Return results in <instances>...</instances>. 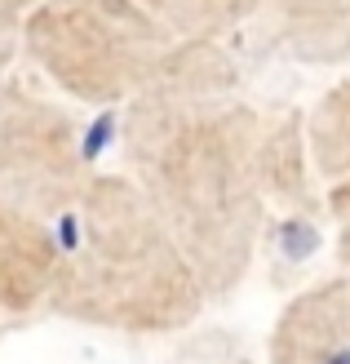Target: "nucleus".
Returning <instances> with one entry per match:
<instances>
[{"instance_id":"1","label":"nucleus","mask_w":350,"mask_h":364,"mask_svg":"<svg viewBox=\"0 0 350 364\" xmlns=\"http://www.w3.org/2000/svg\"><path fill=\"white\" fill-rule=\"evenodd\" d=\"M124 173L169 223L209 302L248 280L270 209L315 200L302 112H266L239 94L222 45H187L182 63L124 102Z\"/></svg>"},{"instance_id":"2","label":"nucleus","mask_w":350,"mask_h":364,"mask_svg":"<svg viewBox=\"0 0 350 364\" xmlns=\"http://www.w3.org/2000/svg\"><path fill=\"white\" fill-rule=\"evenodd\" d=\"M45 316L124 338H173L209 311L191 258L128 173H94L49 223Z\"/></svg>"},{"instance_id":"3","label":"nucleus","mask_w":350,"mask_h":364,"mask_svg":"<svg viewBox=\"0 0 350 364\" xmlns=\"http://www.w3.org/2000/svg\"><path fill=\"white\" fill-rule=\"evenodd\" d=\"M182 53L187 41L138 0H40L18 18V58L67 102L124 107L155 89Z\"/></svg>"},{"instance_id":"4","label":"nucleus","mask_w":350,"mask_h":364,"mask_svg":"<svg viewBox=\"0 0 350 364\" xmlns=\"http://www.w3.org/2000/svg\"><path fill=\"white\" fill-rule=\"evenodd\" d=\"M94 173L71 102L31 71H0V200L49 227Z\"/></svg>"},{"instance_id":"5","label":"nucleus","mask_w":350,"mask_h":364,"mask_svg":"<svg viewBox=\"0 0 350 364\" xmlns=\"http://www.w3.org/2000/svg\"><path fill=\"white\" fill-rule=\"evenodd\" d=\"M337 271L284 302L266 338V364H350V231H337Z\"/></svg>"},{"instance_id":"6","label":"nucleus","mask_w":350,"mask_h":364,"mask_svg":"<svg viewBox=\"0 0 350 364\" xmlns=\"http://www.w3.org/2000/svg\"><path fill=\"white\" fill-rule=\"evenodd\" d=\"M53 271V231L9 200H0V342L45 320Z\"/></svg>"},{"instance_id":"7","label":"nucleus","mask_w":350,"mask_h":364,"mask_svg":"<svg viewBox=\"0 0 350 364\" xmlns=\"http://www.w3.org/2000/svg\"><path fill=\"white\" fill-rule=\"evenodd\" d=\"M310 178L324 213L350 231V71L302 116Z\"/></svg>"},{"instance_id":"8","label":"nucleus","mask_w":350,"mask_h":364,"mask_svg":"<svg viewBox=\"0 0 350 364\" xmlns=\"http://www.w3.org/2000/svg\"><path fill=\"white\" fill-rule=\"evenodd\" d=\"M262 36L302 63L350 58V0H262L253 14Z\"/></svg>"},{"instance_id":"9","label":"nucleus","mask_w":350,"mask_h":364,"mask_svg":"<svg viewBox=\"0 0 350 364\" xmlns=\"http://www.w3.org/2000/svg\"><path fill=\"white\" fill-rule=\"evenodd\" d=\"M138 5L169 27L187 45H222V36L253 23L262 0H138Z\"/></svg>"},{"instance_id":"10","label":"nucleus","mask_w":350,"mask_h":364,"mask_svg":"<svg viewBox=\"0 0 350 364\" xmlns=\"http://www.w3.org/2000/svg\"><path fill=\"white\" fill-rule=\"evenodd\" d=\"M18 63V18L0 14V71H9Z\"/></svg>"},{"instance_id":"11","label":"nucleus","mask_w":350,"mask_h":364,"mask_svg":"<svg viewBox=\"0 0 350 364\" xmlns=\"http://www.w3.org/2000/svg\"><path fill=\"white\" fill-rule=\"evenodd\" d=\"M31 5H40V0H0V14H13V18H23Z\"/></svg>"}]
</instances>
